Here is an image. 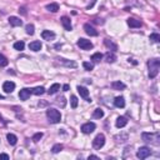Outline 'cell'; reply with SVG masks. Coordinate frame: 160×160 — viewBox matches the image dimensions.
<instances>
[{
  "instance_id": "6da1fadb",
  "label": "cell",
  "mask_w": 160,
  "mask_h": 160,
  "mask_svg": "<svg viewBox=\"0 0 160 160\" xmlns=\"http://www.w3.org/2000/svg\"><path fill=\"white\" fill-rule=\"evenodd\" d=\"M148 66H149V78L150 79L157 78V75L159 74V69H160V60L158 58L149 60L148 62Z\"/></svg>"
},
{
  "instance_id": "7a4b0ae2",
  "label": "cell",
  "mask_w": 160,
  "mask_h": 160,
  "mask_svg": "<svg viewBox=\"0 0 160 160\" xmlns=\"http://www.w3.org/2000/svg\"><path fill=\"white\" fill-rule=\"evenodd\" d=\"M142 138L145 143H150L153 144V145H159L160 144V135L159 133H143L142 134Z\"/></svg>"
},
{
  "instance_id": "3957f363",
  "label": "cell",
  "mask_w": 160,
  "mask_h": 160,
  "mask_svg": "<svg viewBox=\"0 0 160 160\" xmlns=\"http://www.w3.org/2000/svg\"><path fill=\"white\" fill-rule=\"evenodd\" d=\"M46 118L51 124H58V123H60V120H62V114H60L59 110L51 108V109L46 110Z\"/></svg>"
},
{
  "instance_id": "277c9868",
  "label": "cell",
  "mask_w": 160,
  "mask_h": 160,
  "mask_svg": "<svg viewBox=\"0 0 160 160\" xmlns=\"http://www.w3.org/2000/svg\"><path fill=\"white\" fill-rule=\"evenodd\" d=\"M105 144V136L103 134H99L95 136V139L93 140V146L94 149H101Z\"/></svg>"
},
{
  "instance_id": "5b68a950",
  "label": "cell",
  "mask_w": 160,
  "mask_h": 160,
  "mask_svg": "<svg viewBox=\"0 0 160 160\" xmlns=\"http://www.w3.org/2000/svg\"><path fill=\"white\" fill-rule=\"evenodd\" d=\"M150 154H151V150L149 149V148L142 146V148H139L138 153H136V157H138L139 159H146L148 157H150Z\"/></svg>"
},
{
  "instance_id": "8992f818",
  "label": "cell",
  "mask_w": 160,
  "mask_h": 160,
  "mask_svg": "<svg viewBox=\"0 0 160 160\" xmlns=\"http://www.w3.org/2000/svg\"><path fill=\"white\" fill-rule=\"evenodd\" d=\"M77 45L80 49H83V50H90V49H93V43L86 39H79Z\"/></svg>"
},
{
  "instance_id": "52a82bcc",
  "label": "cell",
  "mask_w": 160,
  "mask_h": 160,
  "mask_svg": "<svg viewBox=\"0 0 160 160\" xmlns=\"http://www.w3.org/2000/svg\"><path fill=\"white\" fill-rule=\"evenodd\" d=\"M95 128L96 126H95L94 123H86L81 126V131L84 133V134H90V133H93L95 130Z\"/></svg>"
},
{
  "instance_id": "ba28073f",
  "label": "cell",
  "mask_w": 160,
  "mask_h": 160,
  "mask_svg": "<svg viewBox=\"0 0 160 160\" xmlns=\"http://www.w3.org/2000/svg\"><path fill=\"white\" fill-rule=\"evenodd\" d=\"M59 64H62L64 66H68V68H77V63L75 62H71V60H68V59H63V58H58Z\"/></svg>"
},
{
  "instance_id": "9c48e42d",
  "label": "cell",
  "mask_w": 160,
  "mask_h": 160,
  "mask_svg": "<svg viewBox=\"0 0 160 160\" xmlns=\"http://www.w3.org/2000/svg\"><path fill=\"white\" fill-rule=\"evenodd\" d=\"M31 94H33V90L26 89V88H25V89L20 90V93H19V98H20V100H28Z\"/></svg>"
},
{
  "instance_id": "30bf717a",
  "label": "cell",
  "mask_w": 160,
  "mask_h": 160,
  "mask_svg": "<svg viewBox=\"0 0 160 160\" xmlns=\"http://www.w3.org/2000/svg\"><path fill=\"white\" fill-rule=\"evenodd\" d=\"M14 89H15V84L13 81H5L3 84V90L5 93H13Z\"/></svg>"
},
{
  "instance_id": "8fae6325",
  "label": "cell",
  "mask_w": 160,
  "mask_h": 160,
  "mask_svg": "<svg viewBox=\"0 0 160 160\" xmlns=\"http://www.w3.org/2000/svg\"><path fill=\"white\" fill-rule=\"evenodd\" d=\"M62 24H63V26H64V29L68 30V31H70V30L73 29L71 21H70V19L68 18V16H63V18H62Z\"/></svg>"
},
{
  "instance_id": "7c38bea8",
  "label": "cell",
  "mask_w": 160,
  "mask_h": 160,
  "mask_svg": "<svg viewBox=\"0 0 160 160\" xmlns=\"http://www.w3.org/2000/svg\"><path fill=\"white\" fill-rule=\"evenodd\" d=\"M84 30H85V33L88 34V35H90V36H96L98 35V31L90 24H85V25H84Z\"/></svg>"
},
{
  "instance_id": "4fadbf2b",
  "label": "cell",
  "mask_w": 160,
  "mask_h": 160,
  "mask_svg": "<svg viewBox=\"0 0 160 160\" xmlns=\"http://www.w3.org/2000/svg\"><path fill=\"white\" fill-rule=\"evenodd\" d=\"M78 91H79L80 96H83L84 99H86L88 101H90V99H89V90H88L86 88H84V86H78Z\"/></svg>"
},
{
  "instance_id": "5bb4252c",
  "label": "cell",
  "mask_w": 160,
  "mask_h": 160,
  "mask_svg": "<svg viewBox=\"0 0 160 160\" xmlns=\"http://www.w3.org/2000/svg\"><path fill=\"white\" fill-rule=\"evenodd\" d=\"M41 36H43L44 40H53L55 38V33L50 31V30H44V31L41 33Z\"/></svg>"
},
{
  "instance_id": "9a60e30c",
  "label": "cell",
  "mask_w": 160,
  "mask_h": 160,
  "mask_svg": "<svg viewBox=\"0 0 160 160\" xmlns=\"http://www.w3.org/2000/svg\"><path fill=\"white\" fill-rule=\"evenodd\" d=\"M41 43L40 41H38V40H35V41H31V43L29 44V49L30 50H33V51H39L40 49H41Z\"/></svg>"
},
{
  "instance_id": "2e32d148",
  "label": "cell",
  "mask_w": 160,
  "mask_h": 160,
  "mask_svg": "<svg viewBox=\"0 0 160 160\" xmlns=\"http://www.w3.org/2000/svg\"><path fill=\"white\" fill-rule=\"evenodd\" d=\"M128 124V119L125 116H119L116 119V123H115V125H116V128H124L125 125Z\"/></svg>"
},
{
  "instance_id": "e0dca14e",
  "label": "cell",
  "mask_w": 160,
  "mask_h": 160,
  "mask_svg": "<svg viewBox=\"0 0 160 160\" xmlns=\"http://www.w3.org/2000/svg\"><path fill=\"white\" fill-rule=\"evenodd\" d=\"M9 23L11 26H21L23 25V21L20 20V18H18V16H10Z\"/></svg>"
},
{
  "instance_id": "ac0fdd59",
  "label": "cell",
  "mask_w": 160,
  "mask_h": 160,
  "mask_svg": "<svg viewBox=\"0 0 160 160\" xmlns=\"http://www.w3.org/2000/svg\"><path fill=\"white\" fill-rule=\"evenodd\" d=\"M128 25L130 26V28H140V26H142V21L130 18V19H128Z\"/></svg>"
},
{
  "instance_id": "d6986e66",
  "label": "cell",
  "mask_w": 160,
  "mask_h": 160,
  "mask_svg": "<svg viewBox=\"0 0 160 160\" xmlns=\"http://www.w3.org/2000/svg\"><path fill=\"white\" fill-rule=\"evenodd\" d=\"M114 105L116 108H124L125 106V99L123 96H116L115 100H114Z\"/></svg>"
},
{
  "instance_id": "ffe728a7",
  "label": "cell",
  "mask_w": 160,
  "mask_h": 160,
  "mask_svg": "<svg viewBox=\"0 0 160 160\" xmlns=\"http://www.w3.org/2000/svg\"><path fill=\"white\" fill-rule=\"evenodd\" d=\"M111 86H113V89H115V90H124L125 88H126V86H125V84L121 83V81H113Z\"/></svg>"
},
{
  "instance_id": "44dd1931",
  "label": "cell",
  "mask_w": 160,
  "mask_h": 160,
  "mask_svg": "<svg viewBox=\"0 0 160 160\" xmlns=\"http://www.w3.org/2000/svg\"><path fill=\"white\" fill-rule=\"evenodd\" d=\"M59 90H60V85L58 83H55V84H53V85L50 86V89L48 90V93H49V95H53V94H56Z\"/></svg>"
},
{
  "instance_id": "7402d4cb",
  "label": "cell",
  "mask_w": 160,
  "mask_h": 160,
  "mask_svg": "<svg viewBox=\"0 0 160 160\" xmlns=\"http://www.w3.org/2000/svg\"><path fill=\"white\" fill-rule=\"evenodd\" d=\"M6 139H8V142H9L10 145H15L18 142V138H16V135H14V134H8L6 135Z\"/></svg>"
},
{
  "instance_id": "603a6c76",
  "label": "cell",
  "mask_w": 160,
  "mask_h": 160,
  "mask_svg": "<svg viewBox=\"0 0 160 160\" xmlns=\"http://www.w3.org/2000/svg\"><path fill=\"white\" fill-rule=\"evenodd\" d=\"M105 59H106V62L108 63H114L116 60V55L114 54V53H106V55H105Z\"/></svg>"
},
{
  "instance_id": "cb8c5ba5",
  "label": "cell",
  "mask_w": 160,
  "mask_h": 160,
  "mask_svg": "<svg viewBox=\"0 0 160 160\" xmlns=\"http://www.w3.org/2000/svg\"><path fill=\"white\" fill-rule=\"evenodd\" d=\"M46 9L49 11H51V13H56V11L59 10V5L56 3H51V4H49V5H46Z\"/></svg>"
},
{
  "instance_id": "d4e9b609",
  "label": "cell",
  "mask_w": 160,
  "mask_h": 160,
  "mask_svg": "<svg viewBox=\"0 0 160 160\" xmlns=\"http://www.w3.org/2000/svg\"><path fill=\"white\" fill-rule=\"evenodd\" d=\"M93 116L95 119H100V118L104 116V111H103L101 109H95L94 113H93Z\"/></svg>"
},
{
  "instance_id": "484cf974",
  "label": "cell",
  "mask_w": 160,
  "mask_h": 160,
  "mask_svg": "<svg viewBox=\"0 0 160 160\" xmlns=\"http://www.w3.org/2000/svg\"><path fill=\"white\" fill-rule=\"evenodd\" d=\"M44 93H45V89L43 86H36L35 89H33V94L38 95V96H39V95H43Z\"/></svg>"
},
{
  "instance_id": "4316f807",
  "label": "cell",
  "mask_w": 160,
  "mask_h": 160,
  "mask_svg": "<svg viewBox=\"0 0 160 160\" xmlns=\"http://www.w3.org/2000/svg\"><path fill=\"white\" fill-rule=\"evenodd\" d=\"M24 46H25L24 41H16V43L14 44V49H15V50H19V51L24 50Z\"/></svg>"
},
{
  "instance_id": "83f0119b",
  "label": "cell",
  "mask_w": 160,
  "mask_h": 160,
  "mask_svg": "<svg viewBox=\"0 0 160 160\" xmlns=\"http://www.w3.org/2000/svg\"><path fill=\"white\" fill-rule=\"evenodd\" d=\"M104 43H105V45L108 48H111V50H116L118 49V46H116V44H114L111 40H109V39H105L104 40Z\"/></svg>"
},
{
  "instance_id": "f1b7e54d",
  "label": "cell",
  "mask_w": 160,
  "mask_h": 160,
  "mask_svg": "<svg viewBox=\"0 0 160 160\" xmlns=\"http://www.w3.org/2000/svg\"><path fill=\"white\" fill-rule=\"evenodd\" d=\"M101 59H103V54H101V53H95V54L91 56V60H93L94 63H99Z\"/></svg>"
},
{
  "instance_id": "f546056e",
  "label": "cell",
  "mask_w": 160,
  "mask_h": 160,
  "mask_svg": "<svg viewBox=\"0 0 160 160\" xmlns=\"http://www.w3.org/2000/svg\"><path fill=\"white\" fill-rule=\"evenodd\" d=\"M34 29H35V28H34V25H33V24H28V25H26V28H25L26 34H28V35H33L34 31H35Z\"/></svg>"
},
{
  "instance_id": "4dcf8cb0",
  "label": "cell",
  "mask_w": 160,
  "mask_h": 160,
  "mask_svg": "<svg viewBox=\"0 0 160 160\" xmlns=\"http://www.w3.org/2000/svg\"><path fill=\"white\" fill-rule=\"evenodd\" d=\"M150 41H153V43H159L160 41V35L159 34H157V33H154V34H151L150 35Z\"/></svg>"
},
{
  "instance_id": "1f68e13d",
  "label": "cell",
  "mask_w": 160,
  "mask_h": 160,
  "mask_svg": "<svg viewBox=\"0 0 160 160\" xmlns=\"http://www.w3.org/2000/svg\"><path fill=\"white\" fill-rule=\"evenodd\" d=\"M62 150H63V145H62V144H55V145L51 148V151L54 154L59 153V151H62Z\"/></svg>"
},
{
  "instance_id": "d6a6232c",
  "label": "cell",
  "mask_w": 160,
  "mask_h": 160,
  "mask_svg": "<svg viewBox=\"0 0 160 160\" xmlns=\"http://www.w3.org/2000/svg\"><path fill=\"white\" fill-rule=\"evenodd\" d=\"M70 104H71V108H77L78 106V98L75 96V95H71V98H70Z\"/></svg>"
},
{
  "instance_id": "836d02e7",
  "label": "cell",
  "mask_w": 160,
  "mask_h": 160,
  "mask_svg": "<svg viewBox=\"0 0 160 160\" xmlns=\"http://www.w3.org/2000/svg\"><path fill=\"white\" fill-rule=\"evenodd\" d=\"M83 66H84V69L85 70H88V71H91L94 69V65L91 63H88V62H84L83 63Z\"/></svg>"
},
{
  "instance_id": "e575fe53",
  "label": "cell",
  "mask_w": 160,
  "mask_h": 160,
  "mask_svg": "<svg viewBox=\"0 0 160 160\" xmlns=\"http://www.w3.org/2000/svg\"><path fill=\"white\" fill-rule=\"evenodd\" d=\"M9 62H8V59L4 56L3 54H0V66H6Z\"/></svg>"
},
{
  "instance_id": "d590c367",
  "label": "cell",
  "mask_w": 160,
  "mask_h": 160,
  "mask_svg": "<svg viewBox=\"0 0 160 160\" xmlns=\"http://www.w3.org/2000/svg\"><path fill=\"white\" fill-rule=\"evenodd\" d=\"M41 138H43V133H36V134L33 136V140L36 143V142H39V140H40Z\"/></svg>"
},
{
  "instance_id": "8d00e7d4",
  "label": "cell",
  "mask_w": 160,
  "mask_h": 160,
  "mask_svg": "<svg viewBox=\"0 0 160 160\" xmlns=\"http://www.w3.org/2000/svg\"><path fill=\"white\" fill-rule=\"evenodd\" d=\"M0 160H9V155L8 154H0Z\"/></svg>"
},
{
  "instance_id": "74e56055",
  "label": "cell",
  "mask_w": 160,
  "mask_h": 160,
  "mask_svg": "<svg viewBox=\"0 0 160 160\" xmlns=\"http://www.w3.org/2000/svg\"><path fill=\"white\" fill-rule=\"evenodd\" d=\"M69 88H70V86L68 85V84H65V85L63 86V90H64V91H68V90H69Z\"/></svg>"
},
{
  "instance_id": "f35d334b",
  "label": "cell",
  "mask_w": 160,
  "mask_h": 160,
  "mask_svg": "<svg viewBox=\"0 0 160 160\" xmlns=\"http://www.w3.org/2000/svg\"><path fill=\"white\" fill-rule=\"evenodd\" d=\"M19 11H21V13L24 14V15L26 14V11H25V8H20V9H19Z\"/></svg>"
},
{
  "instance_id": "ab89813d",
  "label": "cell",
  "mask_w": 160,
  "mask_h": 160,
  "mask_svg": "<svg viewBox=\"0 0 160 160\" xmlns=\"http://www.w3.org/2000/svg\"><path fill=\"white\" fill-rule=\"evenodd\" d=\"M90 159H99V157H96V155H90L89 157V160Z\"/></svg>"
},
{
  "instance_id": "60d3db41",
  "label": "cell",
  "mask_w": 160,
  "mask_h": 160,
  "mask_svg": "<svg viewBox=\"0 0 160 160\" xmlns=\"http://www.w3.org/2000/svg\"><path fill=\"white\" fill-rule=\"evenodd\" d=\"M0 99H4V96H3V95H1V94H0Z\"/></svg>"
}]
</instances>
